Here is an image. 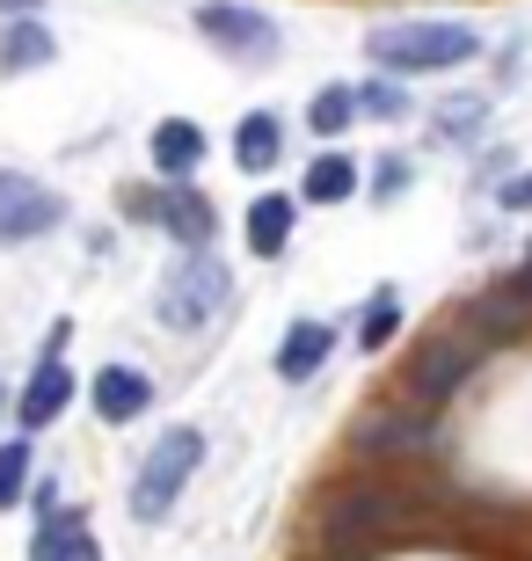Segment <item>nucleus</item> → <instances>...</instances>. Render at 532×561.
I'll return each instance as SVG.
<instances>
[{
	"label": "nucleus",
	"mask_w": 532,
	"mask_h": 561,
	"mask_svg": "<svg viewBox=\"0 0 532 561\" xmlns=\"http://www.w3.org/2000/svg\"><path fill=\"white\" fill-rule=\"evenodd\" d=\"M482 51L467 22H387L365 37V59L387 66V73H438V66H460Z\"/></svg>",
	"instance_id": "nucleus-1"
},
{
	"label": "nucleus",
	"mask_w": 532,
	"mask_h": 561,
	"mask_svg": "<svg viewBox=\"0 0 532 561\" xmlns=\"http://www.w3.org/2000/svg\"><path fill=\"white\" fill-rule=\"evenodd\" d=\"M226 299H234L226 263L205 255V249H190V263H183V271H168V285H161V329L197 335V329H212V321L226 313Z\"/></svg>",
	"instance_id": "nucleus-2"
},
{
	"label": "nucleus",
	"mask_w": 532,
	"mask_h": 561,
	"mask_svg": "<svg viewBox=\"0 0 532 561\" xmlns=\"http://www.w3.org/2000/svg\"><path fill=\"white\" fill-rule=\"evenodd\" d=\"M197 459H205V437H197V431H168L161 445L146 453V467H139V489H132V518L161 525V518H168V503L183 496V481L197 474Z\"/></svg>",
	"instance_id": "nucleus-3"
},
{
	"label": "nucleus",
	"mask_w": 532,
	"mask_h": 561,
	"mask_svg": "<svg viewBox=\"0 0 532 561\" xmlns=\"http://www.w3.org/2000/svg\"><path fill=\"white\" fill-rule=\"evenodd\" d=\"M474 357H482V351H474L460 329H438L430 343H416V357H409V401H423V409L452 401L474 379Z\"/></svg>",
	"instance_id": "nucleus-4"
},
{
	"label": "nucleus",
	"mask_w": 532,
	"mask_h": 561,
	"mask_svg": "<svg viewBox=\"0 0 532 561\" xmlns=\"http://www.w3.org/2000/svg\"><path fill=\"white\" fill-rule=\"evenodd\" d=\"M197 37L219 44L226 59H270V51H278V22L241 8V0H205V8H197Z\"/></svg>",
	"instance_id": "nucleus-5"
},
{
	"label": "nucleus",
	"mask_w": 532,
	"mask_h": 561,
	"mask_svg": "<svg viewBox=\"0 0 532 561\" xmlns=\"http://www.w3.org/2000/svg\"><path fill=\"white\" fill-rule=\"evenodd\" d=\"M59 227V197L22 175V168H0V241H37V233Z\"/></svg>",
	"instance_id": "nucleus-6"
},
{
	"label": "nucleus",
	"mask_w": 532,
	"mask_h": 561,
	"mask_svg": "<svg viewBox=\"0 0 532 561\" xmlns=\"http://www.w3.org/2000/svg\"><path fill=\"white\" fill-rule=\"evenodd\" d=\"M59 343H66V329L44 343V357H37V379L22 387V409H15V423L22 431H52V423L66 416V401H73V373L59 365Z\"/></svg>",
	"instance_id": "nucleus-7"
},
{
	"label": "nucleus",
	"mask_w": 532,
	"mask_h": 561,
	"mask_svg": "<svg viewBox=\"0 0 532 561\" xmlns=\"http://www.w3.org/2000/svg\"><path fill=\"white\" fill-rule=\"evenodd\" d=\"M423 437H430V423H423V401H416V409H365L350 445L365 459H394V453H416Z\"/></svg>",
	"instance_id": "nucleus-8"
},
{
	"label": "nucleus",
	"mask_w": 532,
	"mask_h": 561,
	"mask_svg": "<svg viewBox=\"0 0 532 561\" xmlns=\"http://www.w3.org/2000/svg\"><path fill=\"white\" fill-rule=\"evenodd\" d=\"M88 401H95V416H103V423H132V416H146L154 387H146V373H132V365H103L95 387H88Z\"/></svg>",
	"instance_id": "nucleus-9"
},
{
	"label": "nucleus",
	"mask_w": 532,
	"mask_h": 561,
	"mask_svg": "<svg viewBox=\"0 0 532 561\" xmlns=\"http://www.w3.org/2000/svg\"><path fill=\"white\" fill-rule=\"evenodd\" d=\"M328 351H336V329H321V321H292L285 343H278V379H285V387H307V379L321 373Z\"/></svg>",
	"instance_id": "nucleus-10"
},
{
	"label": "nucleus",
	"mask_w": 532,
	"mask_h": 561,
	"mask_svg": "<svg viewBox=\"0 0 532 561\" xmlns=\"http://www.w3.org/2000/svg\"><path fill=\"white\" fill-rule=\"evenodd\" d=\"M146 153H154V168H161V175H176V183H183V175H197V161H205V131L190 125V117H161V125H154V139H146Z\"/></svg>",
	"instance_id": "nucleus-11"
},
{
	"label": "nucleus",
	"mask_w": 532,
	"mask_h": 561,
	"mask_svg": "<svg viewBox=\"0 0 532 561\" xmlns=\"http://www.w3.org/2000/svg\"><path fill=\"white\" fill-rule=\"evenodd\" d=\"M278 153H285V125H278L270 110H248L241 125H234V161H241L248 175H270Z\"/></svg>",
	"instance_id": "nucleus-12"
},
{
	"label": "nucleus",
	"mask_w": 532,
	"mask_h": 561,
	"mask_svg": "<svg viewBox=\"0 0 532 561\" xmlns=\"http://www.w3.org/2000/svg\"><path fill=\"white\" fill-rule=\"evenodd\" d=\"M292 227H299V205H292V197H256V205H248V249L270 255V263L292 249Z\"/></svg>",
	"instance_id": "nucleus-13"
},
{
	"label": "nucleus",
	"mask_w": 532,
	"mask_h": 561,
	"mask_svg": "<svg viewBox=\"0 0 532 561\" xmlns=\"http://www.w3.org/2000/svg\"><path fill=\"white\" fill-rule=\"evenodd\" d=\"M52 30H44L37 15H8V30H0V73H30V66H52Z\"/></svg>",
	"instance_id": "nucleus-14"
},
{
	"label": "nucleus",
	"mask_w": 532,
	"mask_h": 561,
	"mask_svg": "<svg viewBox=\"0 0 532 561\" xmlns=\"http://www.w3.org/2000/svg\"><path fill=\"white\" fill-rule=\"evenodd\" d=\"M401 518V503L380 496V489H358V496H343L336 511H328V525H336V540H365V533H380V525Z\"/></svg>",
	"instance_id": "nucleus-15"
},
{
	"label": "nucleus",
	"mask_w": 532,
	"mask_h": 561,
	"mask_svg": "<svg viewBox=\"0 0 532 561\" xmlns=\"http://www.w3.org/2000/svg\"><path fill=\"white\" fill-rule=\"evenodd\" d=\"M154 219H161L183 249H205L212 241V205L197 197V190H161V205H154Z\"/></svg>",
	"instance_id": "nucleus-16"
},
{
	"label": "nucleus",
	"mask_w": 532,
	"mask_h": 561,
	"mask_svg": "<svg viewBox=\"0 0 532 561\" xmlns=\"http://www.w3.org/2000/svg\"><path fill=\"white\" fill-rule=\"evenodd\" d=\"M30 561H88V533H81V511H44V533L30 540Z\"/></svg>",
	"instance_id": "nucleus-17"
},
{
	"label": "nucleus",
	"mask_w": 532,
	"mask_h": 561,
	"mask_svg": "<svg viewBox=\"0 0 532 561\" xmlns=\"http://www.w3.org/2000/svg\"><path fill=\"white\" fill-rule=\"evenodd\" d=\"M350 190H358V161H350V153H321V161L307 168L299 197H307V205H343Z\"/></svg>",
	"instance_id": "nucleus-18"
},
{
	"label": "nucleus",
	"mask_w": 532,
	"mask_h": 561,
	"mask_svg": "<svg viewBox=\"0 0 532 561\" xmlns=\"http://www.w3.org/2000/svg\"><path fill=\"white\" fill-rule=\"evenodd\" d=\"M358 110H365V103H358L350 88H321V95L307 103V131H314V139H343Z\"/></svg>",
	"instance_id": "nucleus-19"
},
{
	"label": "nucleus",
	"mask_w": 532,
	"mask_h": 561,
	"mask_svg": "<svg viewBox=\"0 0 532 561\" xmlns=\"http://www.w3.org/2000/svg\"><path fill=\"white\" fill-rule=\"evenodd\" d=\"M22 496H30V445L8 437V445H0V511H15Z\"/></svg>",
	"instance_id": "nucleus-20"
},
{
	"label": "nucleus",
	"mask_w": 532,
	"mask_h": 561,
	"mask_svg": "<svg viewBox=\"0 0 532 561\" xmlns=\"http://www.w3.org/2000/svg\"><path fill=\"white\" fill-rule=\"evenodd\" d=\"M394 329H401V299H394V291H372V313H365V329H358V343H365V351H387Z\"/></svg>",
	"instance_id": "nucleus-21"
},
{
	"label": "nucleus",
	"mask_w": 532,
	"mask_h": 561,
	"mask_svg": "<svg viewBox=\"0 0 532 561\" xmlns=\"http://www.w3.org/2000/svg\"><path fill=\"white\" fill-rule=\"evenodd\" d=\"M467 125H482V103H474V95L467 103H438V131H445V139H460Z\"/></svg>",
	"instance_id": "nucleus-22"
},
{
	"label": "nucleus",
	"mask_w": 532,
	"mask_h": 561,
	"mask_svg": "<svg viewBox=\"0 0 532 561\" xmlns=\"http://www.w3.org/2000/svg\"><path fill=\"white\" fill-rule=\"evenodd\" d=\"M358 103H365L372 117H401V110H409V95H401V88H387V81H380V88H365Z\"/></svg>",
	"instance_id": "nucleus-23"
},
{
	"label": "nucleus",
	"mask_w": 532,
	"mask_h": 561,
	"mask_svg": "<svg viewBox=\"0 0 532 561\" xmlns=\"http://www.w3.org/2000/svg\"><path fill=\"white\" fill-rule=\"evenodd\" d=\"M372 197H380V205H394V197H401V190H409V161H380V175H372Z\"/></svg>",
	"instance_id": "nucleus-24"
},
{
	"label": "nucleus",
	"mask_w": 532,
	"mask_h": 561,
	"mask_svg": "<svg viewBox=\"0 0 532 561\" xmlns=\"http://www.w3.org/2000/svg\"><path fill=\"white\" fill-rule=\"evenodd\" d=\"M503 211H532V175H518V183L503 190Z\"/></svg>",
	"instance_id": "nucleus-25"
},
{
	"label": "nucleus",
	"mask_w": 532,
	"mask_h": 561,
	"mask_svg": "<svg viewBox=\"0 0 532 561\" xmlns=\"http://www.w3.org/2000/svg\"><path fill=\"white\" fill-rule=\"evenodd\" d=\"M511 299H532V255H525V271L511 277Z\"/></svg>",
	"instance_id": "nucleus-26"
},
{
	"label": "nucleus",
	"mask_w": 532,
	"mask_h": 561,
	"mask_svg": "<svg viewBox=\"0 0 532 561\" xmlns=\"http://www.w3.org/2000/svg\"><path fill=\"white\" fill-rule=\"evenodd\" d=\"M44 0H0V15H37Z\"/></svg>",
	"instance_id": "nucleus-27"
},
{
	"label": "nucleus",
	"mask_w": 532,
	"mask_h": 561,
	"mask_svg": "<svg viewBox=\"0 0 532 561\" xmlns=\"http://www.w3.org/2000/svg\"><path fill=\"white\" fill-rule=\"evenodd\" d=\"M0 409H8V394H0Z\"/></svg>",
	"instance_id": "nucleus-28"
}]
</instances>
